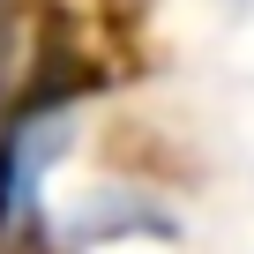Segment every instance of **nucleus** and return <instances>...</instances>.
Returning <instances> with one entry per match:
<instances>
[{
    "label": "nucleus",
    "mask_w": 254,
    "mask_h": 254,
    "mask_svg": "<svg viewBox=\"0 0 254 254\" xmlns=\"http://www.w3.org/2000/svg\"><path fill=\"white\" fill-rule=\"evenodd\" d=\"M75 105H82V90H67V82L45 90L38 82L15 112H0V232L38 224L45 180L75 142Z\"/></svg>",
    "instance_id": "obj_1"
},
{
    "label": "nucleus",
    "mask_w": 254,
    "mask_h": 254,
    "mask_svg": "<svg viewBox=\"0 0 254 254\" xmlns=\"http://www.w3.org/2000/svg\"><path fill=\"white\" fill-rule=\"evenodd\" d=\"M127 232H172V209H157L150 194L135 187H97L75 217H67V239H127Z\"/></svg>",
    "instance_id": "obj_2"
}]
</instances>
